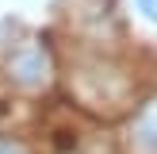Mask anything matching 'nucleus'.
<instances>
[{"label":"nucleus","mask_w":157,"mask_h":154,"mask_svg":"<svg viewBox=\"0 0 157 154\" xmlns=\"http://www.w3.org/2000/svg\"><path fill=\"white\" fill-rule=\"evenodd\" d=\"M8 77L23 89H38V85L50 77V58L38 43H23L19 50L8 58Z\"/></svg>","instance_id":"nucleus-1"},{"label":"nucleus","mask_w":157,"mask_h":154,"mask_svg":"<svg viewBox=\"0 0 157 154\" xmlns=\"http://www.w3.org/2000/svg\"><path fill=\"white\" fill-rule=\"evenodd\" d=\"M134 143L142 150H157V100L134 120Z\"/></svg>","instance_id":"nucleus-2"},{"label":"nucleus","mask_w":157,"mask_h":154,"mask_svg":"<svg viewBox=\"0 0 157 154\" xmlns=\"http://www.w3.org/2000/svg\"><path fill=\"white\" fill-rule=\"evenodd\" d=\"M0 154H31L23 139H12V135H0Z\"/></svg>","instance_id":"nucleus-3"},{"label":"nucleus","mask_w":157,"mask_h":154,"mask_svg":"<svg viewBox=\"0 0 157 154\" xmlns=\"http://www.w3.org/2000/svg\"><path fill=\"white\" fill-rule=\"evenodd\" d=\"M134 4H138V12H142L146 19H153V23H157V0H134Z\"/></svg>","instance_id":"nucleus-4"}]
</instances>
